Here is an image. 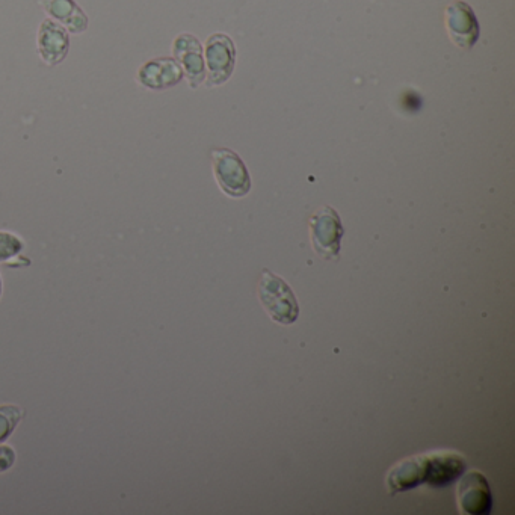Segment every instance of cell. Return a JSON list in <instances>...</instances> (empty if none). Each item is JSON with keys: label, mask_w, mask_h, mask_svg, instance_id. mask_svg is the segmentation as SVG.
I'll return each mask as SVG.
<instances>
[{"label": "cell", "mask_w": 515, "mask_h": 515, "mask_svg": "<svg viewBox=\"0 0 515 515\" xmlns=\"http://www.w3.org/2000/svg\"><path fill=\"white\" fill-rule=\"evenodd\" d=\"M259 300L269 318L278 324H293L300 316V306L289 284L269 269L260 278Z\"/></svg>", "instance_id": "cell-1"}, {"label": "cell", "mask_w": 515, "mask_h": 515, "mask_svg": "<svg viewBox=\"0 0 515 515\" xmlns=\"http://www.w3.org/2000/svg\"><path fill=\"white\" fill-rule=\"evenodd\" d=\"M310 233L312 244L319 257L327 260H337L342 241L343 230L339 213L330 206L321 207L310 218Z\"/></svg>", "instance_id": "cell-2"}, {"label": "cell", "mask_w": 515, "mask_h": 515, "mask_svg": "<svg viewBox=\"0 0 515 515\" xmlns=\"http://www.w3.org/2000/svg\"><path fill=\"white\" fill-rule=\"evenodd\" d=\"M212 159L219 188L229 197H245L251 189V177L242 159L229 149L213 150Z\"/></svg>", "instance_id": "cell-3"}, {"label": "cell", "mask_w": 515, "mask_h": 515, "mask_svg": "<svg viewBox=\"0 0 515 515\" xmlns=\"http://www.w3.org/2000/svg\"><path fill=\"white\" fill-rule=\"evenodd\" d=\"M423 455H425V485L428 487H448L466 472V458L460 452L432 451Z\"/></svg>", "instance_id": "cell-4"}, {"label": "cell", "mask_w": 515, "mask_h": 515, "mask_svg": "<svg viewBox=\"0 0 515 515\" xmlns=\"http://www.w3.org/2000/svg\"><path fill=\"white\" fill-rule=\"evenodd\" d=\"M457 496L463 514L487 515L493 509V496L487 478L476 470L461 478Z\"/></svg>", "instance_id": "cell-5"}, {"label": "cell", "mask_w": 515, "mask_h": 515, "mask_svg": "<svg viewBox=\"0 0 515 515\" xmlns=\"http://www.w3.org/2000/svg\"><path fill=\"white\" fill-rule=\"evenodd\" d=\"M445 16L446 29L451 40L461 49H472L481 35V28L472 7L458 0L446 8Z\"/></svg>", "instance_id": "cell-6"}, {"label": "cell", "mask_w": 515, "mask_h": 515, "mask_svg": "<svg viewBox=\"0 0 515 515\" xmlns=\"http://www.w3.org/2000/svg\"><path fill=\"white\" fill-rule=\"evenodd\" d=\"M235 46L227 35L216 34L207 40L206 59L209 68L207 85H219L226 82L235 67Z\"/></svg>", "instance_id": "cell-7"}, {"label": "cell", "mask_w": 515, "mask_h": 515, "mask_svg": "<svg viewBox=\"0 0 515 515\" xmlns=\"http://www.w3.org/2000/svg\"><path fill=\"white\" fill-rule=\"evenodd\" d=\"M136 79L142 87L149 90H167L182 81L183 70L176 59H152L139 67Z\"/></svg>", "instance_id": "cell-8"}, {"label": "cell", "mask_w": 515, "mask_h": 515, "mask_svg": "<svg viewBox=\"0 0 515 515\" xmlns=\"http://www.w3.org/2000/svg\"><path fill=\"white\" fill-rule=\"evenodd\" d=\"M173 52L189 84L192 88H197L204 79L203 49L200 41L194 35H179L174 41Z\"/></svg>", "instance_id": "cell-9"}, {"label": "cell", "mask_w": 515, "mask_h": 515, "mask_svg": "<svg viewBox=\"0 0 515 515\" xmlns=\"http://www.w3.org/2000/svg\"><path fill=\"white\" fill-rule=\"evenodd\" d=\"M70 49V38L64 26L46 19L38 31V53L47 65L64 61Z\"/></svg>", "instance_id": "cell-10"}, {"label": "cell", "mask_w": 515, "mask_h": 515, "mask_svg": "<svg viewBox=\"0 0 515 515\" xmlns=\"http://www.w3.org/2000/svg\"><path fill=\"white\" fill-rule=\"evenodd\" d=\"M38 4L52 19L62 23L71 34L87 31L88 17L75 0H38Z\"/></svg>", "instance_id": "cell-11"}, {"label": "cell", "mask_w": 515, "mask_h": 515, "mask_svg": "<svg viewBox=\"0 0 515 515\" xmlns=\"http://www.w3.org/2000/svg\"><path fill=\"white\" fill-rule=\"evenodd\" d=\"M20 420V410L11 405L0 407V443L10 437Z\"/></svg>", "instance_id": "cell-12"}, {"label": "cell", "mask_w": 515, "mask_h": 515, "mask_svg": "<svg viewBox=\"0 0 515 515\" xmlns=\"http://www.w3.org/2000/svg\"><path fill=\"white\" fill-rule=\"evenodd\" d=\"M23 244L17 236L10 233H0V262H7L13 259L22 251Z\"/></svg>", "instance_id": "cell-13"}, {"label": "cell", "mask_w": 515, "mask_h": 515, "mask_svg": "<svg viewBox=\"0 0 515 515\" xmlns=\"http://www.w3.org/2000/svg\"><path fill=\"white\" fill-rule=\"evenodd\" d=\"M0 292H2V283H0Z\"/></svg>", "instance_id": "cell-14"}]
</instances>
